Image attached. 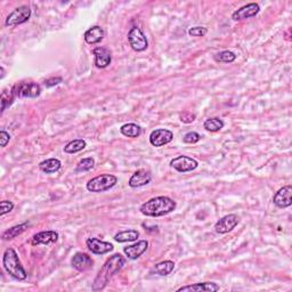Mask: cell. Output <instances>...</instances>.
Here are the masks:
<instances>
[{
	"label": "cell",
	"mask_w": 292,
	"mask_h": 292,
	"mask_svg": "<svg viewBox=\"0 0 292 292\" xmlns=\"http://www.w3.org/2000/svg\"><path fill=\"white\" fill-rule=\"evenodd\" d=\"M124 264H126V259H124L120 254H115L110 257V258L105 262L103 267L100 268L98 274H97L95 278L94 283H93V290H103L104 288L107 286L108 281H110L116 273H119V272L122 270Z\"/></svg>",
	"instance_id": "6da1fadb"
},
{
	"label": "cell",
	"mask_w": 292,
	"mask_h": 292,
	"mask_svg": "<svg viewBox=\"0 0 292 292\" xmlns=\"http://www.w3.org/2000/svg\"><path fill=\"white\" fill-rule=\"evenodd\" d=\"M177 204L168 196H157L141 205V212L146 217H161L173 212Z\"/></svg>",
	"instance_id": "7a4b0ae2"
},
{
	"label": "cell",
	"mask_w": 292,
	"mask_h": 292,
	"mask_svg": "<svg viewBox=\"0 0 292 292\" xmlns=\"http://www.w3.org/2000/svg\"><path fill=\"white\" fill-rule=\"evenodd\" d=\"M2 265L5 271L8 273L11 278L18 281H23L26 279V272L24 267L22 266L21 260H19L16 251L13 248L6 249L2 256Z\"/></svg>",
	"instance_id": "3957f363"
},
{
	"label": "cell",
	"mask_w": 292,
	"mask_h": 292,
	"mask_svg": "<svg viewBox=\"0 0 292 292\" xmlns=\"http://www.w3.org/2000/svg\"><path fill=\"white\" fill-rule=\"evenodd\" d=\"M118 183V177L111 174H103L99 175L95 178L91 179L87 183V190L89 192L100 193L105 192V191L110 190L116 185Z\"/></svg>",
	"instance_id": "277c9868"
},
{
	"label": "cell",
	"mask_w": 292,
	"mask_h": 292,
	"mask_svg": "<svg viewBox=\"0 0 292 292\" xmlns=\"http://www.w3.org/2000/svg\"><path fill=\"white\" fill-rule=\"evenodd\" d=\"M128 41H129L131 48L136 50V52H144V50L149 47L146 36L137 26L131 28L129 32H128Z\"/></svg>",
	"instance_id": "5b68a950"
},
{
	"label": "cell",
	"mask_w": 292,
	"mask_h": 292,
	"mask_svg": "<svg viewBox=\"0 0 292 292\" xmlns=\"http://www.w3.org/2000/svg\"><path fill=\"white\" fill-rule=\"evenodd\" d=\"M11 91L15 97H30L34 98L41 94V87L34 83H19L15 85Z\"/></svg>",
	"instance_id": "8992f818"
},
{
	"label": "cell",
	"mask_w": 292,
	"mask_h": 292,
	"mask_svg": "<svg viewBox=\"0 0 292 292\" xmlns=\"http://www.w3.org/2000/svg\"><path fill=\"white\" fill-rule=\"evenodd\" d=\"M31 16V9L29 6H19L16 9H14L11 13L7 16L5 24L7 26H16L19 24H23V23L28 22Z\"/></svg>",
	"instance_id": "52a82bcc"
},
{
	"label": "cell",
	"mask_w": 292,
	"mask_h": 292,
	"mask_svg": "<svg viewBox=\"0 0 292 292\" xmlns=\"http://www.w3.org/2000/svg\"><path fill=\"white\" fill-rule=\"evenodd\" d=\"M170 166L173 167L175 170H177L178 173H189V171L195 170L197 168L198 163L195 159L186 157V155H179V157L171 160Z\"/></svg>",
	"instance_id": "ba28073f"
},
{
	"label": "cell",
	"mask_w": 292,
	"mask_h": 292,
	"mask_svg": "<svg viewBox=\"0 0 292 292\" xmlns=\"http://www.w3.org/2000/svg\"><path fill=\"white\" fill-rule=\"evenodd\" d=\"M239 221V217L234 215V213L226 215L217 221L215 225V231L218 234H226V233L232 232L237 226Z\"/></svg>",
	"instance_id": "9c48e42d"
},
{
	"label": "cell",
	"mask_w": 292,
	"mask_h": 292,
	"mask_svg": "<svg viewBox=\"0 0 292 292\" xmlns=\"http://www.w3.org/2000/svg\"><path fill=\"white\" fill-rule=\"evenodd\" d=\"M174 138L173 131L168 129H157L151 132L150 143L155 147L165 146L169 144Z\"/></svg>",
	"instance_id": "30bf717a"
},
{
	"label": "cell",
	"mask_w": 292,
	"mask_h": 292,
	"mask_svg": "<svg viewBox=\"0 0 292 292\" xmlns=\"http://www.w3.org/2000/svg\"><path fill=\"white\" fill-rule=\"evenodd\" d=\"M273 202L276 207L279 208H288L292 204V188L291 185L284 186L280 189L273 196Z\"/></svg>",
	"instance_id": "8fae6325"
},
{
	"label": "cell",
	"mask_w": 292,
	"mask_h": 292,
	"mask_svg": "<svg viewBox=\"0 0 292 292\" xmlns=\"http://www.w3.org/2000/svg\"><path fill=\"white\" fill-rule=\"evenodd\" d=\"M259 10H260V7L258 3L256 2L248 3V5L241 7L240 9L234 11L232 15V18L234 19V21H242V19L251 18L256 16V15L259 13Z\"/></svg>",
	"instance_id": "7c38bea8"
},
{
	"label": "cell",
	"mask_w": 292,
	"mask_h": 292,
	"mask_svg": "<svg viewBox=\"0 0 292 292\" xmlns=\"http://www.w3.org/2000/svg\"><path fill=\"white\" fill-rule=\"evenodd\" d=\"M87 247L89 250H91L93 254L95 255H105L107 252L113 250V244L105 242V241H100L96 237H89L87 240Z\"/></svg>",
	"instance_id": "4fadbf2b"
},
{
	"label": "cell",
	"mask_w": 292,
	"mask_h": 292,
	"mask_svg": "<svg viewBox=\"0 0 292 292\" xmlns=\"http://www.w3.org/2000/svg\"><path fill=\"white\" fill-rule=\"evenodd\" d=\"M151 181H152V174L150 173V171H147L145 169H139L130 177L128 184H129L130 188L136 189V188H141V186H145L147 184H150Z\"/></svg>",
	"instance_id": "5bb4252c"
},
{
	"label": "cell",
	"mask_w": 292,
	"mask_h": 292,
	"mask_svg": "<svg viewBox=\"0 0 292 292\" xmlns=\"http://www.w3.org/2000/svg\"><path fill=\"white\" fill-rule=\"evenodd\" d=\"M71 264L77 271L85 272V271H87V270H89V268L93 267V264H94V262H93L92 257L88 256L87 254L77 252V254L72 257Z\"/></svg>",
	"instance_id": "9a60e30c"
},
{
	"label": "cell",
	"mask_w": 292,
	"mask_h": 292,
	"mask_svg": "<svg viewBox=\"0 0 292 292\" xmlns=\"http://www.w3.org/2000/svg\"><path fill=\"white\" fill-rule=\"evenodd\" d=\"M147 248H149V242H147L146 240H142V241H138L137 243L124 248L123 252L126 254L128 258L135 260L139 258V257H141L144 252L147 250Z\"/></svg>",
	"instance_id": "2e32d148"
},
{
	"label": "cell",
	"mask_w": 292,
	"mask_h": 292,
	"mask_svg": "<svg viewBox=\"0 0 292 292\" xmlns=\"http://www.w3.org/2000/svg\"><path fill=\"white\" fill-rule=\"evenodd\" d=\"M219 286L215 282H202L196 284H191V286H185L177 289V292L182 291H190V292H200V291H207V292H216L219 291Z\"/></svg>",
	"instance_id": "e0dca14e"
},
{
	"label": "cell",
	"mask_w": 292,
	"mask_h": 292,
	"mask_svg": "<svg viewBox=\"0 0 292 292\" xmlns=\"http://www.w3.org/2000/svg\"><path fill=\"white\" fill-rule=\"evenodd\" d=\"M93 54L95 55V65L98 69H104L110 65L112 56L110 50L105 47H97L94 49Z\"/></svg>",
	"instance_id": "ac0fdd59"
},
{
	"label": "cell",
	"mask_w": 292,
	"mask_h": 292,
	"mask_svg": "<svg viewBox=\"0 0 292 292\" xmlns=\"http://www.w3.org/2000/svg\"><path fill=\"white\" fill-rule=\"evenodd\" d=\"M58 240V233L55 231H44L38 233L32 237V244L49 245L55 243Z\"/></svg>",
	"instance_id": "d6986e66"
},
{
	"label": "cell",
	"mask_w": 292,
	"mask_h": 292,
	"mask_svg": "<svg viewBox=\"0 0 292 292\" xmlns=\"http://www.w3.org/2000/svg\"><path fill=\"white\" fill-rule=\"evenodd\" d=\"M104 38V30L98 25L93 26V28L88 29L85 33V40L89 45L98 44L103 40Z\"/></svg>",
	"instance_id": "ffe728a7"
},
{
	"label": "cell",
	"mask_w": 292,
	"mask_h": 292,
	"mask_svg": "<svg viewBox=\"0 0 292 292\" xmlns=\"http://www.w3.org/2000/svg\"><path fill=\"white\" fill-rule=\"evenodd\" d=\"M30 226L29 223H23V224H19V225H16V226H13L7 229V231H5L2 233L1 235V239L3 241L6 240H11L14 239V237H16L18 235H21L22 233H24L26 229H28V227Z\"/></svg>",
	"instance_id": "44dd1931"
},
{
	"label": "cell",
	"mask_w": 292,
	"mask_h": 292,
	"mask_svg": "<svg viewBox=\"0 0 292 292\" xmlns=\"http://www.w3.org/2000/svg\"><path fill=\"white\" fill-rule=\"evenodd\" d=\"M174 270H175L174 262H171V260H165V262H161L155 265V266L152 268L151 273H155L160 276H167L169 275Z\"/></svg>",
	"instance_id": "7402d4cb"
},
{
	"label": "cell",
	"mask_w": 292,
	"mask_h": 292,
	"mask_svg": "<svg viewBox=\"0 0 292 292\" xmlns=\"http://www.w3.org/2000/svg\"><path fill=\"white\" fill-rule=\"evenodd\" d=\"M62 163L58 159H47V160L40 162L39 168L45 174H54L61 169Z\"/></svg>",
	"instance_id": "603a6c76"
},
{
	"label": "cell",
	"mask_w": 292,
	"mask_h": 292,
	"mask_svg": "<svg viewBox=\"0 0 292 292\" xmlns=\"http://www.w3.org/2000/svg\"><path fill=\"white\" fill-rule=\"evenodd\" d=\"M139 233L136 229H128V231H122L116 233L114 236V240L119 243H124V242H134L138 239Z\"/></svg>",
	"instance_id": "cb8c5ba5"
},
{
	"label": "cell",
	"mask_w": 292,
	"mask_h": 292,
	"mask_svg": "<svg viewBox=\"0 0 292 292\" xmlns=\"http://www.w3.org/2000/svg\"><path fill=\"white\" fill-rule=\"evenodd\" d=\"M120 131H121V134L123 136H126V137L136 138L141 135L142 128L136 123H126L120 128Z\"/></svg>",
	"instance_id": "d4e9b609"
},
{
	"label": "cell",
	"mask_w": 292,
	"mask_h": 292,
	"mask_svg": "<svg viewBox=\"0 0 292 292\" xmlns=\"http://www.w3.org/2000/svg\"><path fill=\"white\" fill-rule=\"evenodd\" d=\"M86 145V142L84 139H75V141H71L70 143L66 144L64 146V152L65 153H69V154H73V153H77V152H80L83 151Z\"/></svg>",
	"instance_id": "484cf974"
},
{
	"label": "cell",
	"mask_w": 292,
	"mask_h": 292,
	"mask_svg": "<svg viewBox=\"0 0 292 292\" xmlns=\"http://www.w3.org/2000/svg\"><path fill=\"white\" fill-rule=\"evenodd\" d=\"M203 127L205 130H208L210 132H216L219 131L221 128H224V121L219 118H210L205 120Z\"/></svg>",
	"instance_id": "4316f807"
},
{
	"label": "cell",
	"mask_w": 292,
	"mask_h": 292,
	"mask_svg": "<svg viewBox=\"0 0 292 292\" xmlns=\"http://www.w3.org/2000/svg\"><path fill=\"white\" fill-rule=\"evenodd\" d=\"M215 60L217 62H221V63H233L236 60V55L229 50H224V52L216 54Z\"/></svg>",
	"instance_id": "83f0119b"
},
{
	"label": "cell",
	"mask_w": 292,
	"mask_h": 292,
	"mask_svg": "<svg viewBox=\"0 0 292 292\" xmlns=\"http://www.w3.org/2000/svg\"><path fill=\"white\" fill-rule=\"evenodd\" d=\"M14 98H15V96H14V93H13V91H11V89L10 91L2 92V94H1V113L6 110L7 106H9V105L13 103Z\"/></svg>",
	"instance_id": "f1b7e54d"
},
{
	"label": "cell",
	"mask_w": 292,
	"mask_h": 292,
	"mask_svg": "<svg viewBox=\"0 0 292 292\" xmlns=\"http://www.w3.org/2000/svg\"><path fill=\"white\" fill-rule=\"evenodd\" d=\"M95 165V160L93 158H86L83 159L77 165L76 170L79 173V171H88L91 170Z\"/></svg>",
	"instance_id": "f546056e"
},
{
	"label": "cell",
	"mask_w": 292,
	"mask_h": 292,
	"mask_svg": "<svg viewBox=\"0 0 292 292\" xmlns=\"http://www.w3.org/2000/svg\"><path fill=\"white\" fill-rule=\"evenodd\" d=\"M207 28H203V26H194V28L189 30V34L191 37H203L207 34Z\"/></svg>",
	"instance_id": "4dcf8cb0"
},
{
	"label": "cell",
	"mask_w": 292,
	"mask_h": 292,
	"mask_svg": "<svg viewBox=\"0 0 292 292\" xmlns=\"http://www.w3.org/2000/svg\"><path fill=\"white\" fill-rule=\"evenodd\" d=\"M200 139H201V136L198 135L197 132L190 131L184 136L183 141H184L185 143H188V144H195V143H197L198 141H200Z\"/></svg>",
	"instance_id": "1f68e13d"
},
{
	"label": "cell",
	"mask_w": 292,
	"mask_h": 292,
	"mask_svg": "<svg viewBox=\"0 0 292 292\" xmlns=\"http://www.w3.org/2000/svg\"><path fill=\"white\" fill-rule=\"evenodd\" d=\"M0 207H1V211H0V216L2 217V216H5L6 213L10 212L11 210L14 209V203H13V202H10V201L5 200V201L0 202Z\"/></svg>",
	"instance_id": "d6a6232c"
},
{
	"label": "cell",
	"mask_w": 292,
	"mask_h": 292,
	"mask_svg": "<svg viewBox=\"0 0 292 292\" xmlns=\"http://www.w3.org/2000/svg\"><path fill=\"white\" fill-rule=\"evenodd\" d=\"M10 141V135L5 130L0 131V145L1 147H6L7 144Z\"/></svg>",
	"instance_id": "836d02e7"
},
{
	"label": "cell",
	"mask_w": 292,
	"mask_h": 292,
	"mask_svg": "<svg viewBox=\"0 0 292 292\" xmlns=\"http://www.w3.org/2000/svg\"><path fill=\"white\" fill-rule=\"evenodd\" d=\"M181 120H182V122H184V123H191V122H193L194 120H195V115L190 113V112H184V113L181 114Z\"/></svg>",
	"instance_id": "e575fe53"
},
{
	"label": "cell",
	"mask_w": 292,
	"mask_h": 292,
	"mask_svg": "<svg viewBox=\"0 0 292 292\" xmlns=\"http://www.w3.org/2000/svg\"><path fill=\"white\" fill-rule=\"evenodd\" d=\"M62 83V78H50V79L45 80V86L46 87H54L58 84Z\"/></svg>",
	"instance_id": "d590c367"
},
{
	"label": "cell",
	"mask_w": 292,
	"mask_h": 292,
	"mask_svg": "<svg viewBox=\"0 0 292 292\" xmlns=\"http://www.w3.org/2000/svg\"><path fill=\"white\" fill-rule=\"evenodd\" d=\"M0 71H1V77H0V78H1V79H2V78L5 77V69H3L2 66H1V68H0Z\"/></svg>",
	"instance_id": "8d00e7d4"
}]
</instances>
